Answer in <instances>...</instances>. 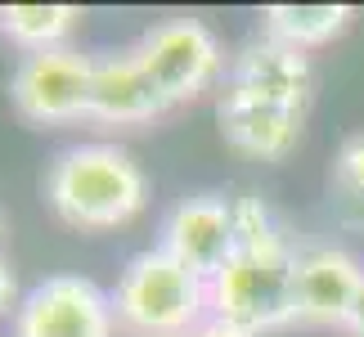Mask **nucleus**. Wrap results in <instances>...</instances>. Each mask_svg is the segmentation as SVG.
<instances>
[{
    "label": "nucleus",
    "mask_w": 364,
    "mask_h": 337,
    "mask_svg": "<svg viewBox=\"0 0 364 337\" xmlns=\"http://www.w3.org/2000/svg\"><path fill=\"white\" fill-rule=\"evenodd\" d=\"M346 337H364V288H360V301H355L351 324H346Z\"/></svg>",
    "instance_id": "obj_17"
},
{
    "label": "nucleus",
    "mask_w": 364,
    "mask_h": 337,
    "mask_svg": "<svg viewBox=\"0 0 364 337\" xmlns=\"http://www.w3.org/2000/svg\"><path fill=\"white\" fill-rule=\"evenodd\" d=\"M239 238L225 265L207 279L212 315L230 319L247 333H274L297 324V261L301 247L292 243L288 225L261 193H239Z\"/></svg>",
    "instance_id": "obj_1"
},
{
    "label": "nucleus",
    "mask_w": 364,
    "mask_h": 337,
    "mask_svg": "<svg viewBox=\"0 0 364 337\" xmlns=\"http://www.w3.org/2000/svg\"><path fill=\"white\" fill-rule=\"evenodd\" d=\"M220 90L252 95V100L284 104V108L306 112L311 90H315V73H311L306 50H292V46H284V41H274V36L261 32V36H252L247 46L230 59Z\"/></svg>",
    "instance_id": "obj_9"
},
{
    "label": "nucleus",
    "mask_w": 364,
    "mask_h": 337,
    "mask_svg": "<svg viewBox=\"0 0 364 337\" xmlns=\"http://www.w3.org/2000/svg\"><path fill=\"white\" fill-rule=\"evenodd\" d=\"M328 203L346 230H364V131L346 135L328 176Z\"/></svg>",
    "instance_id": "obj_14"
},
{
    "label": "nucleus",
    "mask_w": 364,
    "mask_h": 337,
    "mask_svg": "<svg viewBox=\"0 0 364 337\" xmlns=\"http://www.w3.org/2000/svg\"><path fill=\"white\" fill-rule=\"evenodd\" d=\"M351 18H355L351 5H265L261 32L292 50H315V46H328L333 36H342Z\"/></svg>",
    "instance_id": "obj_12"
},
{
    "label": "nucleus",
    "mask_w": 364,
    "mask_h": 337,
    "mask_svg": "<svg viewBox=\"0 0 364 337\" xmlns=\"http://www.w3.org/2000/svg\"><path fill=\"white\" fill-rule=\"evenodd\" d=\"M9 301H14V274H9L5 257H0V315L9 311Z\"/></svg>",
    "instance_id": "obj_16"
},
{
    "label": "nucleus",
    "mask_w": 364,
    "mask_h": 337,
    "mask_svg": "<svg viewBox=\"0 0 364 337\" xmlns=\"http://www.w3.org/2000/svg\"><path fill=\"white\" fill-rule=\"evenodd\" d=\"M108 297H113L117 328L131 337H189L212 315L207 279L171 261L162 247L135 252Z\"/></svg>",
    "instance_id": "obj_3"
},
{
    "label": "nucleus",
    "mask_w": 364,
    "mask_h": 337,
    "mask_svg": "<svg viewBox=\"0 0 364 337\" xmlns=\"http://www.w3.org/2000/svg\"><path fill=\"white\" fill-rule=\"evenodd\" d=\"M77 23H81L77 5H0V36L23 54L63 50Z\"/></svg>",
    "instance_id": "obj_13"
},
{
    "label": "nucleus",
    "mask_w": 364,
    "mask_h": 337,
    "mask_svg": "<svg viewBox=\"0 0 364 337\" xmlns=\"http://www.w3.org/2000/svg\"><path fill=\"white\" fill-rule=\"evenodd\" d=\"M166 104L158 86H153L149 68L139 63L135 50L108 54L95 59V86H90V117L113 122V126H131V122H149L158 117Z\"/></svg>",
    "instance_id": "obj_11"
},
{
    "label": "nucleus",
    "mask_w": 364,
    "mask_h": 337,
    "mask_svg": "<svg viewBox=\"0 0 364 337\" xmlns=\"http://www.w3.org/2000/svg\"><path fill=\"white\" fill-rule=\"evenodd\" d=\"M90 86H95V59L77 54L73 46L41 50L23 54L18 68L9 73V104L18 108V117L36 126H59L90 117Z\"/></svg>",
    "instance_id": "obj_5"
},
{
    "label": "nucleus",
    "mask_w": 364,
    "mask_h": 337,
    "mask_svg": "<svg viewBox=\"0 0 364 337\" xmlns=\"http://www.w3.org/2000/svg\"><path fill=\"white\" fill-rule=\"evenodd\" d=\"M189 337H257V333H247V328H239V324H230V319H220V315H207Z\"/></svg>",
    "instance_id": "obj_15"
},
{
    "label": "nucleus",
    "mask_w": 364,
    "mask_h": 337,
    "mask_svg": "<svg viewBox=\"0 0 364 337\" xmlns=\"http://www.w3.org/2000/svg\"><path fill=\"white\" fill-rule=\"evenodd\" d=\"M360 288H364L360 257L333 243H306L297 261V324L346 333Z\"/></svg>",
    "instance_id": "obj_8"
},
{
    "label": "nucleus",
    "mask_w": 364,
    "mask_h": 337,
    "mask_svg": "<svg viewBox=\"0 0 364 337\" xmlns=\"http://www.w3.org/2000/svg\"><path fill=\"white\" fill-rule=\"evenodd\" d=\"M113 297L81 274H50L14 311V337H113Z\"/></svg>",
    "instance_id": "obj_6"
},
{
    "label": "nucleus",
    "mask_w": 364,
    "mask_h": 337,
    "mask_svg": "<svg viewBox=\"0 0 364 337\" xmlns=\"http://www.w3.org/2000/svg\"><path fill=\"white\" fill-rule=\"evenodd\" d=\"M216 122H220V135H225L230 149L247 153V158H261V162H279V158H288V153L297 149L306 112L252 100V95L220 90Z\"/></svg>",
    "instance_id": "obj_10"
},
{
    "label": "nucleus",
    "mask_w": 364,
    "mask_h": 337,
    "mask_svg": "<svg viewBox=\"0 0 364 337\" xmlns=\"http://www.w3.org/2000/svg\"><path fill=\"white\" fill-rule=\"evenodd\" d=\"M46 203L73 230H117L149 207V176L131 149L86 139L50 162Z\"/></svg>",
    "instance_id": "obj_2"
},
{
    "label": "nucleus",
    "mask_w": 364,
    "mask_h": 337,
    "mask_svg": "<svg viewBox=\"0 0 364 337\" xmlns=\"http://www.w3.org/2000/svg\"><path fill=\"white\" fill-rule=\"evenodd\" d=\"M234 238H239L234 198H225V193H189L162 216L153 247H162L166 257L193 270L198 279H212L234 252Z\"/></svg>",
    "instance_id": "obj_7"
},
{
    "label": "nucleus",
    "mask_w": 364,
    "mask_h": 337,
    "mask_svg": "<svg viewBox=\"0 0 364 337\" xmlns=\"http://www.w3.org/2000/svg\"><path fill=\"white\" fill-rule=\"evenodd\" d=\"M0 238H5V216H0Z\"/></svg>",
    "instance_id": "obj_18"
},
{
    "label": "nucleus",
    "mask_w": 364,
    "mask_h": 337,
    "mask_svg": "<svg viewBox=\"0 0 364 337\" xmlns=\"http://www.w3.org/2000/svg\"><path fill=\"white\" fill-rule=\"evenodd\" d=\"M139 63L149 68L153 86H158L162 104H185V100H198V95L220 77V41L216 32L207 27L203 18H166V23H153L144 36H139Z\"/></svg>",
    "instance_id": "obj_4"
}]
</instances>
